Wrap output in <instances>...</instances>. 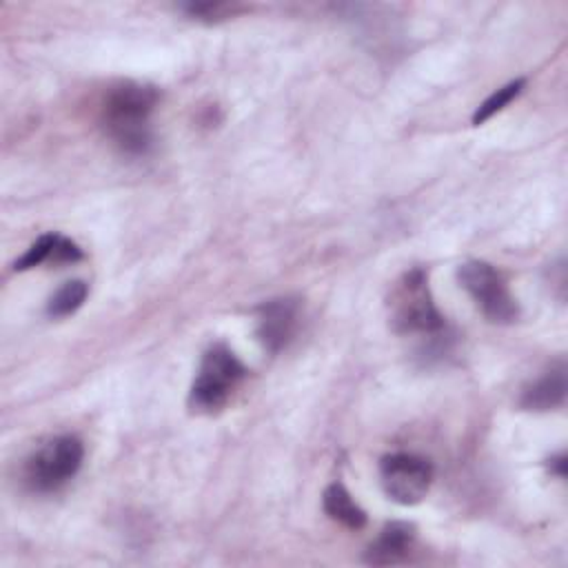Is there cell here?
Wrapping results in <instances>:
<instances>
[{
  "label": "cell",
  "mask_w": 568,
  "mask_h": 568,
  "mask_svg": "<svg viewBox=\"0 0 568 568\" xmlns=\"http://www.w3.org/2000/svg\"><path fill=\"white\" fill-rule=\"evenodd\" d=\"M388 320L395 333H437L444 317L435 308L428 277L422 268H413L393 286L388 297Z\"/></svg>",
  "instance_id": "2"
},
{
  "label": "cell",
  "mask_w": 568,
  "mask_h": 568,
  "mask_svg": "<svg viewBox=\"0 0 568 568\" xmlns=\"http://www.w3.org/2000/svg\"><path fill=\"white\" fill-rule=\"evenodd\" d=\"M524 87H526V80L519 78V80H513V82L499 87L497 91H493V93L477 106V111H475V115H473V124H475V126L484 124L488 118H493L497 111H501L506 104H510V102L521 93Z\"/></svg>",
  "instance_id": "12"
},
{
  "label": "cell",
  "mask_w": 568,
  "mask_h": 568,
  "mask_svg": "<svg viewBox=\"0 0 568 568\" xmlns=\"http://www.w3.org/2000/svg\"><path fill=\"white\" fill-rule=\"evenodd\" d=\"M58 240H60L58 233H44V235H40V237L27 248V253H24L20 260H16L13 268H16V271H29V268L40 266V264H44V262H51V264H53V253H55Z\"/></svg>",
  "instance_id": "13"
},
{
  "label": "cell",
  "mask_w": 568,
  "mask_h": 568,
  "mask_svg": "<svg viewBox=\"0 0 568 568\" xmlns=\"http://www.w3.org/2000/svg\"><path fill=\"white\" fill-rule=\"evenodd\" d=\"M322 506H324V513L333 521H337L351 530H359L366 524V513L355 504V499L342 484H331L324 490Z\"/></svg>",
  "instance_id": "10"
},
{
  "label": "cell",
  "mask_w": 568,
  "mask_h": 568,
  "mask_svg": "<svg viewBox=\"0 0 568 568\" xmlns=\"http://www.w3.org/2000/svg\"><path fill=\"white\" fill-rule=\"evenodd\" d=\"M89 286L82 280H71L67 284H62L49 300L47 304V313L51 317H67L71 313H75L84 300H87Z\"/></svg>",
  "instance_id": "11"
},
{
  "label": "cell",
  "mask_w": 568,
  "mask_h": 568,
  "mask_svg": "<svg viewBox=\"0 0 568 568\" xmlns=\"http://www.w3.org/2000/svg\"><path fill=\"white\" fill-rule=\"evenodd\" d=\"M158 102L153 87L140 82H120L102 104V126L124 153H144L151 144L149 118Z\"/></svg>",
  "instance_id": "1"
},
{
  "label": "cell",
  "mask_w": 568,
  "mask_h": 568,
  "mask_svg": "<svg viewBox=\"0 0 568 568\" xmlns=\"http://www.w3.org/2000/svg\"><path fill=\"white\" fill-rule=\"evenodd\" d=\"M457 277L490 322L510 324L517 320L519 306L510 295L506 280L493 264L481 260H470L459 266Z\"/></svg>",
  "instance_id": "5"
},
{
  "label": "cell",
  "mask_w": 568,
  "mask_h": 568,
  "mask_svg": "<svg viewBox=\"0 0 568 568\" xmlns=\"http://www.w3.org/2000/svg\"><path fill=\"white\" fill-rule=\"evenodd\" d=\"M415 544V526L406 521L386 524L379 537L366 550V564L373 566H393L408 557Z\"/></svg>",
  "instance_id": "8"
},
{
  "label": "cell",
  "mask_w": 568,
  "mask_h": 568,
  "mask_svg": "<svg viewBox=\"0 0 568 568\" xmlns=\"http://www.w3.org/2000/svg\"><path fill=\"white\" fill-rule=\"evenodd\" d=\"M550 468L555 470V475L564 477V475H566V457H564V455L552 457V459H550Z\"/></svg>",
  "instance_id": "14"
},
{
  "label": "cell",
  "mask_w": 568,
  "mask_h": 568,
  "mask_svg": "<svg viewBox=\"0 0 568 568\" xmlns=\"http://www.w3.org/2000/svg\"><path fill=\"white\" fill-rule=\"evenodd\" d=\"M379 475L384 490L393 501L413 506L426 497L433 481V466L419 455L393 453L382 459Z\"/></svg>",
  "instance_id": "6"
},
{
  "label": "cell",
  "mask_w": 568,
  "mask_h": 568,
  "mask_svg": "<svg viewBox=\"0 0 568 568\" xmlns=\"http://www.w3.org/2000/svg\"><path fill=\"white\" fill-rule=\"evenodd\" d=\"M244 373L246 368L242 366V362L235 357L231 348H226L224 344L211 346L204 353L200 362V371L193 379V386L189 393V406L195 413L220 410L229 402L233 388L244 377Z\"/></svg>",
  "instance_id": "3"
},
{
  "label": "cell",
  "mask_w": 568,
  "mask_h": 568,
  "mask_svg": "<svg viewBox=\"0 0 568 568\" xmlns=\"http://www.w3.org/2000/svg\"><path fill=\"white\" fill-rule=\"evenodd\" d=\"M564 397H566V371L559 364L524 390L521 406L528 410H550L559 406Z\"/></svg>",
  "instance_id": "9"
},
{
  "label": "cell",
  "mask_w": 568,
  "mask_h": 568,
  "mask_svg": "<svg viewBox=\"0 0 568 568\" xmlns=\"http://www.w3.org/2000/svg\"><path fill=\"white\" fill-rule=\"evenodd\" d=\"M297 328V302L288 297L271 300L257 311V339L268 353H280Z\"/></svg>",
  "instance_id": "7"
},
{
  "label": "cell",
  "mask_w": 568,
  "mask_h": 568,
  "mask_svg": "<svg viewBox=\"0 0 568 568\" xmlns=\"http://www.w3.org/2000/svg\"><path fill=\"white\" fill-rule=\"evenodd\" d=\"M82 457H84V448L78 437H71V435L53 437L27 459L24 479L38 493L58 490L80 470Z\"/></svg>",
  "instance_id": "4"
}]
</instances>
